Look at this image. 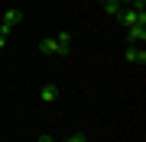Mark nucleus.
<instances>
[{
  "label": "nucleus",
  "mask_w": 146,
  "mask_h": 142,
  "mask_svg": "<svg viewBox=\"0 0 146 142\" xmlns=\"http://www.w3.org/2000/svg\"><path fill=\"white\" fill-rule=\"evenodd\" d=\"M117 20L123 23L127 29H130V26H146V13H136V10H120Z\"/></svg>",
  "instance_id": "f257e3e1"
},
{
  "label": "nucleus",
  "mask_w": 146,
  "mask_h": 142,
  "mask_svg": "<svg viewBox=\"0 0 146 142\" xmlns=\"http://www.w3.org/2000/svg\"><path fill=\"white\" fill-rule=\"evenodd\" d=\"M20 20H23V10H16V7H13V10H7V13H3V26H0V32H3V36H10V29H13Z\"/></svg>",
  "instance_id": "f03ea898"
},
{
  "label": "nucleus",
  "mask_w": 146,
  "mask_h": 142,
  "mask_svg": "<svg viewBox=\"0 0 146 142\" xmlns=\"http://www.w3.org/2000/svg\"><path fill=\"white\" fill-rule=\"evenodd\" d=\"M3 48H7V36L0 32V52H3Z\"/></svg>",
  "instance_id": "9b49d317"
},
{
  "label": "nucleus",
  "mask_w": 146,
  "mask_h": 142,
  "mask_svg": "<svg viewBox=\"0 0 146 142\" xmlns=\"http://www.w3.org/2000/svg\"><path fill=\"white\" fill-rule=\"evenodd\" d=\"M127 39H130V42H146V26H130L127 29Z\"/></svg>",
  "instance_id": "423d86ee"
},
{
  "label": "nucleus",
  "mask_w": 146,
  "mask_h": 142,
  "mask_svg": "<svg viewBox=\"0 0 146 142\" xmlns=\"http://www.w3.org/2000/svg\"><path fill=\"white\" fill-rule=\"evenodd\" d=\"M39 52H46V55H62V48H58V42L49 36V39H42V42H39Z\"/></svg>",
  "instance_id": "39448f33"
},
{
  "label": "nucleus",
  "mask_w": 146,
  "mask_h": 142,
  "mask_svg": "<svg viewBox=\"0 0 146 142\" xmlns=\"http://www.w3.org/2000/svg\"><path fill=\"white\" fill-rule=\"evenodd\" d=\"M117 3H120V0H117Z\"/></svg>",
  "instance_id": "4468645a"
},
{
  "label": "nucleus",
  "mask_w": 146,
  "mask_h": 142,
  "mask_svg": "<svg viewBox=\"0 0 146 142\" xmlns=\"http://www.w3.org/2000/svg\"><path fill=\"white\" fill-rule=\"evenodd\" d=\"M68 142H88V132H72V136H68Z\"/></svg>",
  "instance_id": "9d476101"
},
{
  "label": "nucleus",
  "mask_w": 146,
  "mask_h": 142,
  "mask_svg": "<svg viewBox=\"0 0 146 142\" xmlns=\"http://www.w3.org/2000/svg\"><path fill=\"white\" fill-rule=\"evenodd\" d=\"M55 39V42H58V48H62V55H68V48H72V32H58V36H52Z\"/></svg>",
  "instance_id": "0eeeda50"
},
{
  "label": "nucleus",
  "mask_w": 146,
  "mask_h": 142,
  "mask_svg": "<svg viewBox=\"0 0 146 142\" xmlns=\"http://www.w3.org/2000/svg\"><path fill=\"white\" fill-rule=\"evenodd\" d=\"M39 142H55V139L52 136H39Z\"/></svg>",
  "instance_id": "f8f14e48"
},
{
  "label": "nucleus",
  "mask_w": 146,
  "mask_h": 142,
  "mask_svg": "<svg viewBox=\"0 0 146 142\" xmlns=\"http://www.w3.org/2000/svg\"><path fill=\"white\" fill-rule=\"evenodd\" d=\"M39 100L42 103H52V100H58V84H46L39 90Z\"/></svg>",
  "instance_id": "20e7f679"
},
{
  "label": "nucleus",
  "mask_w": 146,
  "mask_h": 142,
  "mask_svg": "<svg viewBox=\"0 0 146 142\" xmlns=\"http://www.w3.org/2000/svg\"><path fill=\"white\" fill-rule=\"evenodd\" d=\"M101 3H104V0H101Z\"/></svg>",
  "instance_id": "ddd939ff"
},
{
  "label": "nucleus",
  "mask_w": 146,
  "mask_h": 142,
  "mask_svg": "<svg viewBox=\"0 0 146 142\" xmlns=\"http://www.w3.org/2000/svg\"><path fill=\"white\" fill-rule=\"evenodd\" d=\"M104 13L117 20V16H120V3H117V0H104Z\"/></svg>",
  "instance_id": "6e6552de"
},
{
  "label": "nucleus",
  "mask_w": 146,
  "mask_h": 142,
  "mask_svg": "<svg viewBox=\"0 0 146 142\" xmlns=\"http://www.w3.org/2000/svg\"><path fill=\"white\" fill-rule=\"evenodd\" d=\"M130 10H136V13H146V0H130Z\"/></svg>",
  "instance_id": "1a4fd4ad"
},
{
  "label": "nucleus",
  "mask_w": 146,
  "mask_h": 142,
  "mask_svg": "<svg viewBox=\"0 0 146 142\" xmlns=\"http://www.w3.org/2000/svg\"><path fill=\"white\" fill-rule=\"evenodd\" d=\"M127 62H130V65H143L146 62V52H143V48H136V45H127Z\"/></svg>",
  "instance_id": "7ed1b4c3"
}]
</instances>
